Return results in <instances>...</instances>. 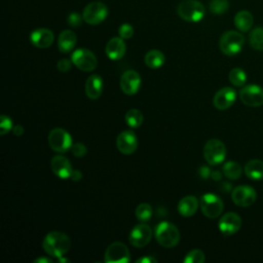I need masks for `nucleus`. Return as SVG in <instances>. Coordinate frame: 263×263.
<instances>
[{"instance_id": "34", "label": "nucleus", "mask_w": 263, "mask_h": 263, "mask_svg": "<svg viewBox=\"0 0 263 263\" xmlns=\"http://www.w3.org/2000/svg\"><path fill=\"white\" fill-rule=\"evenodd\" d=\"M12 127L13 124L11 118L5 114H2L0 116V135L4 136L8 134L10 130H12Z\"/></svg>"}, {"instance_id": "12", "label": "nucleus", "mask_w": 263, "mask_h": 263, "mask_svg": "<svg viewBox=\"0 0 263 263\" xmlns=\"http://www.w3.org/2000/svg\"><path fill=\"white\" fill-rule=\"evenodd\" d=\"M152 237V229L145 222L137 224L129 233L128 239L133 247L143 248L147 246Z\"/></svg>"}, {"instance_id": "39", "label": "nucleus", "mask_w": 263, "mask_h": 263, "mask_svg": "<svg viewBox=\"0 0 263 263\" xmlns=\"http://www.w3.org/2000/svg\"><path fill=\"white\" fill-rule=\"evenodd\" d=\"M136 262L137 263H156L157 260L152 256H145V257L139 258Z\"/></svg>"}, {"instance_id": "8", "label": "nucleus", "mask_w": 263, "mask_h": 263, "mask_svg": "<svg viewBox=\"0 0 263 263\" xmlns=\"http://www.w3.org/2000/svg\"><path fill=\"white\" fill-rule=\"evenodd\" d=\"M72 63L81 71L90 72L97 68L98 60L92 51L86 48H78L71 55Z\"/></svg>"}, {"instance_id": "22", "label": "nucleus", "mask_w": 263, "mask_h": 263, "mask_svg": "<svg viewBox=\"0 0 263 263\" xmlns=\"http://www.w3.org/2000/svg\"><path fill=\"white\" fill-rule=\"evenodd\" d=\"M198 205L199 202L194 195H187L178 202V212L183 217H191L196 213Z\"/></svg>"}, {"instance_id": "42", "label": "nucleus", "mask_w": 263, "mask_h": 263, "mask_svg": "<svg viewBox=\"0 0 263 263\" xmlns=\"http://www.w3.org/2000/svg\"><path fill=\"white\" fill-rule=\"evenodd\" d=\"M34 262L36 263H51L52 260L49 259V258H45V257H40V258H37L34 260Z\"/></svg>"}, {"instance_id": "18", "label": "nucleus", "mask_w": 263, "mask_h": 263, "mask_svg": "<svg viewBox=\"0 0 263 263\" xmlns=\"http://www.w3.org/2000/svg\"><path fill=\"white\" fill-rule=\"evenodd\" d=\"M50 167L53 174L61 179H69L73 173L70 160L63 155H55L50 160Z\"/></svg>"}, {"instance_id": "36", "label": "nucleus", "mask_w": 263, "mask_h": 263, "mask_svg": "<svg viewBox=\"0 0 263 263\" xmlns=\"http://www.w3.org/2000/svg\"><path fill=\"white\" fill-rule=\"evenodd\" d=\"M70 150H71L72 154L74 156H76V157H83L87 153V148L82 143H75V144H73Z\"/></svg>"}, {"instance_id": "6", "label": "nucleus", "mask_w": 263, "mask_h": 263, "mask_svg": "<svg viewBox=\"0 0 263 263\" xmlns=\"http://www.w3.org/2000/svg\"><path fill=\"white\" fill-rule=\"evenodd\" d=\"M49 147L59 153L67 152L72 147L71 135L62 127H55L51 129L47 137Z\"/></svg>"}, {"instance_id": "32", "label": "nucleus", "mask_w": 263, "mask_h": 263, "mask_svg": "<svg viewBox=\"0 0 263 263\" xmlns=\"http://www.w3.org/2000/svg\"><path fill=\"white\" fill-rule=\"evenodd\" d=\"M205 260L204 253L201 250L194 249L188 252L184 258V263H203Z\"/></svg>"}, {"instance_id": "35", "label": "nucleus", "mask_w": 263, "mask_h": 263, "mask_svg": "<svg viewBox=\"0 0 263 263\" xmlns=\"http://www.w3.org/2000/svg\"><path fill=\"white\" fill-rule=\"evenodd\" d=\"M118 34L122 39H129L134 34V28L129 24H122L118 29Z\"/></svg>"}, {"instance_id": "25", "label": "nucleus", "mask_w": 263, "mask_h": 263, "mask_svg": "<svg viewBox=\"0 0 263 263\" xmlns=\"http://www.w3.org/2000/svg\"><path fill=\"white\" fill-rule=\"evenodd\" d=\"M234 25L241 32H248L253 26V15L248 10H240L234 16Z\"/></svg>"}, {"instance_id": "23", "label": "nucleus", "mask_w": 263, "mask_h": 263, "mask_svg": "<svg viewBox=\"0 0 263 263\" xmlns=\"http://www.w3.org/2000/svg\"><path fill=\"white\" fill-rule=\"evenodd\" d=\"M76 44V35L71 30H64L60 33L58 38L59 50L63 53L70 52Z\"/></svg>"}, {"instance_id": "5", "label": "nucleus", "mask_w": 263, "mask_h": 263, "mask_svg": "<svg viewBox=\"0 0 263 263\" xmlns=\"http://www.w3.org/2000/svg\"><path fill=\"white\" fill-rule=\"evenodd\" d=\"M226 156V147L218 139H210L203 146V157L211 165H217L224 161Z\"/></svg>"}, {"instance_id": "9", "label": "nucleus", "mask_w": 263, "mask_h": 263, "mask_svg": "<svg viewBox=\"0 0 263 263\" xmlns=\"http://www.w3.org/2000/svg\"><path fill=\"white\" fill-rule=\"evenodd\" d=\"M108 15L107 6L100 1L88 3L82 12L83 21L89 25H98L102 23Z\"/></svg>"}, {"instance_id": "17", "label": "nucleus", "mask_w": 263, "mask_h": 263, "mask_svg": "<svg viewBox=\"0 0 263 263\" xmlns=\"http://www.w3.org/2000/svg\"><path fill=\"white\" fill-rule=\"evenodd\" d=\"M236 100V92L232 87H223L219 89L213 99L214 107L218 110H226L230 108Z\"/></svg>"}, {"instance_id": "15", "label": "nucleus", "mask_w": 263, "mask_h": 263, "mask_svg": "<svg viewBox=\"0 0 263 263\" xmlns=\"http://www.w3.org/2000/svg\"><path fill=\"white\" fill-rule=\"evenodd\" d=\"M219 229L220 231L226 235H232L234 233H236L240 227H241V218L233 212H229L224 214L220 220H219Z\"/></svg>"}, {"instance_id": "4", "label": "nucleus", "mask_w": 263, "mask_h": 263, "mask_svg": "<svg viewBox=\"0 0 263 263\" xmlns=\"http://www.w3.org/2000/svg\"><path fill=\"white\" fill-rule=\"evenodd\" d=\"M245 43V37L236 31L225 32L219 41L220 50L226 55H235L238 53Z\"/></svg>"}, {"instance_id": "24", "label": "nucleus", "mask_w": 263, "mask_h": 263, "mask_svg": "<svg viewBox=\"0 0 263 263\" xmlns=\"http://www.w3.org/2000/svg\"><path fill=\"white\" fill-rule=\"evenodd\" d=\"M243 171L246 176L249 179L253 181L262 180L263 179V161L260 159H252L246 163Z\"/></svg>"}, {"instance_id": "43", "label": "nucleus", "mask_w": 263, "mask_h": 263, "mask_svg": "<svg viewBox=\"0 0 263 263\" xmlns=\"http://www.w3.org/2000/svg\"><path fill=\"white\" fill-rule=\"evenodd\" d=\"M210 170L208 168V167H205V166H202L201 168H200V176L202 177V178H208L209 177V175H210Z\"/></svg>"}, {"instance_id": "38", "label": "nucleus", "mask_w": 263, "mask_h": 263, "mask_svg": "<svg viewBox=\"0 0 263 263\" xmlns=\"http://www.w3.org/2000/svg\"><path fill=\"white\" fill-rule=\"evenodd\" d=\"M72 64H73L72 61H70V60H68V59H62V60H60V61L58 62L57 68H58V70H59L60 72L66 73V72H68V71L71 69Z\"/></svg>"}, {"instance_id": "31", "label": "nucleus", "mask_w": 263, "mask_h": 263, "mask_svg": "<svg viewBox=\"0 0 263 263\" xmlns=\"http://www.w3.org/2000/svg\"><path fill=\"white\" fill-rule=\"evenodd\" d=\"M249 40L254 49L263 50V28H256L252 30Z\"/></svg>"}, {"instance_id": "16", "label": "nucleus", "mask_w": 263, "mask_h": 263, "mask_svg": "<svg viewBox=\"0 0 263 263\" xmlns=\"http://www.w3.org/2000/svg\"><path fill=\"white\" fill-rule=\"evenodd\" d=\"M116 147L122 154L129 155L138 148V138L132 130L121 132L116 139Z\"/></svg>"}, {"instance_id": "13", "label": "nucleus", "mask_w": 263, "mask_h": 263, "mask_svg": "<svg viewBox=\"0 0 263 263\" xmlns=\"http://www.w3.org/2000/svg\"><path fill=\"white\" fill-rule=\"evenodd\" d=\"M257 198V193L255 189L248 185L236 186L231 191V199L238 206H250Z\"/></svg>"}, {"instance_id": "2", "label": "nucleus", "mask_w": 263, "mask_h": 263, "mask_svg": "<svg viewBox=\"0 0 263 263\" xmlns=\"http://www.w3.org/2000/svg\"><path fill=\"white\" fill-rule=\"evenodd\" d=\"M156 241L163 248H174L180 241V231L176 225L163 221L155 227Z\"/></svg>"}, {"instance_id": "20", "label": "nucleus", "mask_w": 263, "mask_h": 263, "mask_svg": "<svg viewBox=\"0 0 263 263\" xmlns=\"http://www.w3.org/2000/svg\"><path fill=\"white\" fill-rule=\"evenodd\" d=\"M125 43L121 37H113L106 44V54L110 60L117 61L123 58L125 53Z\"/></svg>"}, {"instance_id": "41", "label": "nucleus", "mask_w": 263, "mask_h": 263, "mask_svg": "<svg viewBox=\"0 0 263 263\" xmlns=\"http://www.w3.org/2000/svg\"><path fill=\"white\" fill-rule=\"evenodd\" d=\"M70 178H71L73 181L77 182V181H79V180L82 178V174H81V173H80L78 170H74Z\"/></svg>"}, {"instance_id": "33", "label": "nucleus", "mask_w": 263, "mask_h": 263, "mask_svg": "<svg viewBox=\"0 0 263 263\" xmlns=\"http://www.w3.org/2000/svg\"><path fill=\"white\" fill-rule=\"evenodd\" d=\"M211 12L215 14H222L227 11L229 7L228 0H211L209 4Z\"/></svg>"}, {"instance_id": "44", "label": "nucleus", "mask_w": 263, "mask_h": 263, "mask_svg": "<svg viewBox=\"0 0 263 263\" xmlns=\"http://www.w3.org/2000/svg\"><path fill=\"white\" fill-rule=\"evenodd\" d=\"M212 177H213L214 180H220V179H221V174L216 171V172H213V173H212Z\"/></svg>"}, {"instance_id": "28", "label": "nucleus", "mask_w": 263, "mask_h": 263, "mask_svg": "<svg viewBox=\"0 0 263 263\" xmlns=\"http://www.w3.org/2000/svg\"><path fill=\"white\" fill-rule=\"evenodd\" d=\"M222 170L224 176L229 180H237L238 178H240L242 173L241 166L235 161H227L223 165Z\"/></svg>"}, {"instance_id": "11", "label": "nucleus", "mask_w": 263, "mask_h": 263, "mask_svg": "<svg viewBox=\"0 0 263 263\" xmlns=\"http://www.w3.org/2000/svg\"><path fill=\"white\" fill-rule=\"evenodd\" d=\"M239 99L246 106L259 107L263 105V88L256 84H249L239 90Z\"/></svg>"}, {"instance_id": "1", "label": "nucleus", "mask_w": 263, "mask_h": 263, "mask_svg": "<svg viewBox=\"0 0 263 263\" xmlns=\"http://www.w3.org/2000/svg\"><path fill=\"white\" fill-rule=\"evenodd\" d=\"M71 247L69 236L61 231H51L45 235L42 240L44 252L51 257H63L67 254Z\"/></svg>"}, {"instance_id": "29", "label": "nucleus", "mask_w": 263, "mask_h": 263, "mask_svg": "<svg viewBox=\"0 0 263 263\" xmlns=\"http://www.w3.org/2000/svg\"><path fill=\"white\" fill-rule=\"evenodd\" d=\"M228 79L234 86L240 87L243 86L247 82V74L246 72L240 68H234L229 72Z\"/></svg>"}, {"instance_id": "10", "label": "nucleus", "mask_w": 263, "mask_h": 263, "mask_svg": "<svg viewBox=\"0 0 263 263\" xmlns=\"http://www.w3.org/2000/svg\"><path fill=\"white\" fill-rule=\"evenodd\" d=\"M130 260V254L127 247L120 241L110 243L104 255V261L107 263H127Z\"/></svg>"}, {"instance_id": "3", "label": "nucleus", "mask_w": 263, "mask_h": 263, "mask_svg": "<svg viewBox=\"0 0 263 263\" xmlns=\"http://www.w3.org/2000/svg\"><path fill=\"white\" fill-rule=\"evenodd\" d=\"M177 12L182 20L196 23L203 18L205 10L201 2L197 0H185L178 5Z\"/></svg>"}, {"instance_id": "7", "label": "nucleus", "mask_w": 263, "mask_h": 263, "mask_svg": "<svg viewBox=\"0 0 263 263\" xmlns=\"http://www.w3.org/2000/svg\"><path fill=\"white\" fill-rule=\"evenodd\" d=\"M199 205L202 214L210 219H215L219 217L222 214L224 208L222 199L214 193L203 194L200 198Z\"/></svg>"}, {"instance_id": "19", "label": "nucleus", "mask_w": 263, "mask_h": 263, "mask_svg": "<svg viewBox=\"0 0 263 263\" xmlns=\"http://www.w3.org/2000/svg\"><path fill=\"white\" fill-rule=\"evenodd\" d=\"M54 40L53 33L46 28H38L31 32L30 41L31 43L38 48H47L49 47Z\"/></svg>"}, {"instance_id": "30", "label": "nucleus", "mask_w": 263, "mask_h": 263, "mask_svg": "<svg viewBox=\"0 0 263 263\" xmlns=\"http://www.w3.org/2000/svg\"><path fill=\"white\" fill-rule=\"evenodd\" d=\"M135 214H136L137 219L140 222H148L152 217L153 211H152V208L149 203L142 202L136 208Z\"/></svg>"}, {"instance_id": "37", "label": "nucleus", "mask_w": 263, "mask_h": 263, "mask_svg": "<svg viewBox=\"0 0 263 263\" xmlns=\"http://www.w3.org/2000/svg\"><path fill=\"white\" fill-rule=\"evenodd\" d=\"M68 24L71 26V27H78L81 25L82 23V15H80L79 13L77 12H72L68 15Z\"/></svg>"}, {"instance_id": "40", "label": "nucleus", "mask_w": 263, "mask_h": 263, "mask_svg": "<svg viewBox=\"0 0 263 263\" xmlns=\"http://www.w3.org/2000/svg\"><path fill=\"white\" fill-rule=\"evenodd\" d=\"M24 132H25V129L21 124H16L12 127V133L14 136H22L24 134Z\"/></svg>"}, {"instance_id": "14", "label": "nucleus", "mask_w": 263, "mask_h": 263, "mask_svg": "<svg viewBox=\"0 0 263 263\" xmlns=\"http://www.w3.org/2000/svg\"><path fill=\"white\" fill-rule=\"evenodd\" d=\"M120 89L127 96H133L138 92L141 86V76L135 70H126L122 73L119 81Z\"/></svg>"}, {"instance_id": "21", "label": "nucleus", "mask_w": 263, "mask_h": 263, "mask_svg": "<svg viewBox=\"0 0 263 263\" xmlns=\"http://www.w3.org/2000/svg\"><path fill=\"white\" fill-rule=\"evenodd\" d=\"M104 88L103 79L98 74H92L85 81V93L88 99L97 100L101 97Z\"/></svg>"}, {"instance_id": "26", "label": "nucleus", "mask_w": 263, "mask_h": 263, "mask_svg": "<svg viewBox=\"0 0 263 263\" xmlns=\"http://www.w3.org/2000/svg\"><path fill=\"white\" fill-rule=\"evenodd\" d=\"M144 61H145V64L147 67H149L151 69H158L164 64L165 57L160 50L151 49L145 54Z\"/></svg>"}, {"instance_id": "27", "label": "nucleus", "mask_w": 263, "mask_h": 263, "mask_svg": "<svg viewBox=\"0 0 263 263\" xmlns=\"http://www.w3.org/2000/svg\"><path fill=\"white\" fill-rule=\"evenodd\" d=\"M124 120L126 124L132 128H138L142 125L144 117L140 110L138 109H129L124 116Z\"/></svg>"}]
</instances>
